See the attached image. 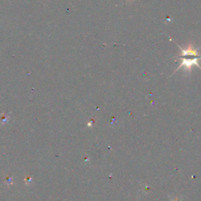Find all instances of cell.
<instances>
[{
  "instance_id": "obj_2",
  "label": "cell",
  "mask_w": 201,
  "mask_h": 201,
  "mask_svg": "<svg viewBox=\"0 0 201 201\" xmlns=\"http://www.w3.org/2000/svg\"><path fill=\"white\" fill-rule=\"evenodd\" d=\"M178 45V44H177ZM178 47H179L180 50H181V54L178 55V57H188V56H195L198 57L199 56L198 54V51H199V47H197V48H195L193 47V44L190 43L186 48H182L181 47H180L179 45H178Z\"/></svg>"
},
{
  "instance_id": "obj_3",
  "label": "cell",
  "mask_w": 201,
  "mask_h": 201,
  "mask_svg": "<svg viewBox=\"0 0 201 201\" xmlns=\"http://www.w3.org/2000/svg\"><path fill=\"white\" fill-rule=\"evenodd\" d=\"M174 201H180V200H179V199H175V200H174Z\"/></svg>"
},
{
  "instance_id": "obj_1",
  "label": "cell",
  "mask_w": 201,
  "mask_h": 201,
  "mask_svg": "<svg viewBox=\"0 0 201 201\" xmlns=\"http://www.w3.org/2000/svg\"><path fill=\"white\" fill-rule=\"evenodd\" d=\"M178 58L181 59V64H180V65L178 66V68H177L175 71H178V70L181 68H182V67H185L186 71H188L190 72L193 65H196V66L199 67L201 69V66L199 65V63H198V61H199V59H201L200 55L198 57L190 56L189 57H178Z\"/></svg>"
}]
</instances>
